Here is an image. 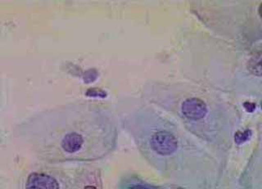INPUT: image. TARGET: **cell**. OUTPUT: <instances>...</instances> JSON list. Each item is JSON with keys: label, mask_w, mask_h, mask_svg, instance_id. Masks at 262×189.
<instances>
[{"label": "cell", "mask_w": 262, "mask_h": 189, "mask_svg": "<svg viewBox=\"0 0 262 189\" xmlns=\"http://www.w3.org/2000/svg\"><path fill=\"white\" fill-rule=\"evenodd\" d=\"M151 146L158 154L169 156L173 154L178 148V141L169 132L160 131L151 137Z\"/></svg>", "instance_id": "cell-1"}, {"label": "cell", "mask_w": 262, "mask_h": 189, "mask_svg": "<svg viewBox=\"0 0 262 189\" xmlns=\"http://www.w3.org/2000/svg\"><path fill=\"white\" fill-rule=\"evenodd\" d=\"M182 112L188 119H203L207 115V107L201 99H188L182 104Z\"/></svg>", "instance_id": "cell-2"}, {"label": "cell", "mask_w": 262, "mask_h": 189, "mask_svg": "<svg viewBox=\"0 0 262 189\" xmlns=\"http://www.w3.org/2000/svg\"><path fill=\"white\" fill-rule=\"evenodd\" d=\"M27 188L57 189L59 184L53 177L43 174L34 173L28 177Z\"/></svg>", "instance_id": "cell-3"}, {"label": "cell", "mask_w": 262, "mask_h": 189, "mask_svg": "<svg viewBox=\"0 0 262 189\" xmlns=\"http://www.w3.org/2000/svg\"><path fill=\"white\" fill-rule=\"evenodd\" d=\"M84 144V139L80 134L77 133H70L66 134L61 141V146L68 153H75L80 150Z\"/></svg>", "instance_id": "cell-4"}, {"label": "cell", "mask_w": 262, "mask_h": 189, "mask_svg": "<svg viewBox=\"0 0 262 189\" xmlns=\"http://www.w3.org/2000/svg\"><path fill=\"white\" fill-rule=\"evenodd\" d=\"M252 132L250 130H245L244 132H237L235 134V142L237 144H244L250 138Z\"/></svg>", "instance_id": "cell-5"}, {"label": "cell", "mask_w": 262, "mask_h": 189, "mask_svg": "<svg viewBox=\"0 0 262 189\" xmlns=\"http://www.w3.org/2000/svg\"><path fill=\"white\" fill-rule=\"evenodd\" d=\"M244 107H245L246 110L250 112H252L256 108V105L254 103H244Z\"/></svg>", "instance_id": "cell-6"}]
</instances>
